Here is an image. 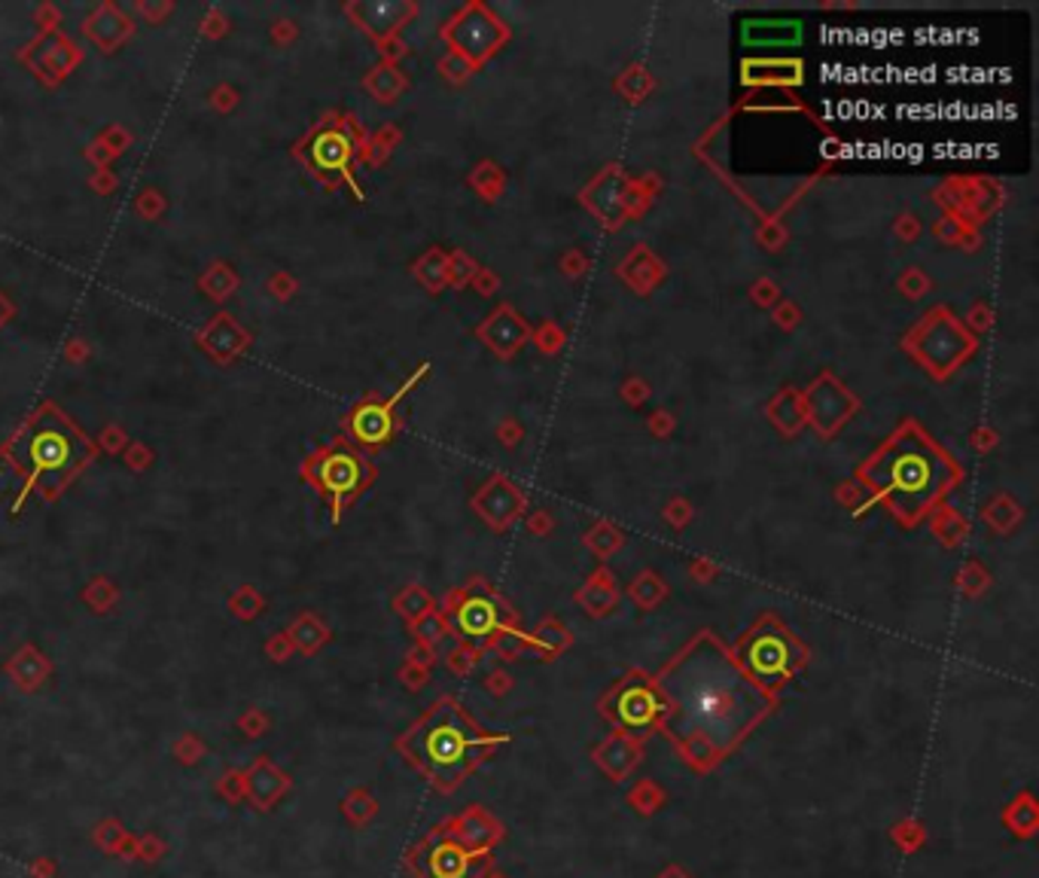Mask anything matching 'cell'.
<instances>
[{
	"instance_id": "9",
	"label": "cell",
	"mask_w": 1039,
	"mask_h": 878,
	"mask_svg": "<svg viewBox=\"0 0 1039 878\" xmlns=\"http://www.w3.org/2000/svg\"><path fill=\"white\" fill-rule=\"evenodd\" d=\"M452 622L467 641H488L497 632H503V608L485 589L476 585L467 595H461V601L452 610Z\"/></svg>"
},
{
	"instance_id": "5",
	"label": "cell",
	"mask_w": 1039,
	"mask_h": 878,
	"mask_svg": "<svg viewBox=\"0 0 1039 878\" xmlns=\"http://www.w3.org/2000/svg\"><path fill=\"white\" fill-rule=\"evenodd\" d=\"M735 662L744 668V674L760 690L771 692L781 690L783 683L802 668L805 650H802V644L795 641L793 634L783 629L781 622L765 616L738 641Z\"/></svg>"
},
{
	"instance_id": "7",
	"label": "cell",
	"mask_w": 1039,
	"mask_h": 878,
	"mask_svg": "<svg viewBox=\"0 0 1039 878\" xmlns=\"http://www.w3.org/2000/svg\"><path fill=\"white\" fill-rule=\"evenodd\" d=\"M366 461L360 455H354L348 448H333L327 455L317 461L315 467V482L317 489L324 494L333 497V504L336 510H342V504L354 497V494L360 492L363 482H366Z\"/></svg>"
},
{
	"instance_id": "14",
	"label": "cell",
	"mask_w": 1039,
	"mask_h": 878,
	"mask_svg": "<svg viewBox=\"0 0 1039 878\" xmlns=\"http://www.w3.org/2000/svg\"><path fill=\"white\" fill-rule=\"evenodd\" d=\"M802 37L799 22H744V43H795Z\"/></svg>"
},
{
	"instance_id": "8",
	"label": "cell",
	"mask_w": 1039,
	"mask_h": 878,
	"mask_svg": "<svg viewBox=\"0 0 1039 878\" xmlns=\"http://www.w3.org/2000/svg\"><path fill=\"white\" fill-rule=\"evenodd\" d=\"M354 135L348 126L342 122H329L324 129H317L308 141H305V156L315 168L317 175H350V162H354Z\"/></svg>"
},
{
	"instance_id": "1",
	"label": "cell",
	"mask_w": 1039,
	"mask_h": 878,
	"mask_svg": "<svg viewBox=\"0 0 1039 878\" xmlns=\"http://www.w3.org/2000/svg\"><path fill=\"white\" fill-rule=\"evenodd\" d=\"M665 732L699 769H711L750 736L769 714L771 696L744 674L735 657L713 634H699L659 674Z\"/></svg>"
},
{
	"instance_id": "2",
	"label": "cell",
	"mask_w": 1039,
	"mask_h": 878,
	"mask_svg": "<svg viewBox=\"0 0 1039 878\" xmlns=\"http://www.w3.org/2000/svg\"><path fill=\"white\" fill-rule=\"evenodd\" d=\"M863 480L902 522H918L954 489L958 467L921 427L906 424L872 455L863 467Z\"/></svg>"
},
{
	"instance_id": "12",
	"label": "cell",
	"mask_w": 1039,
	"mask_h": 878,
	"mask_svg": "<svg viewBox=\"0 0 1039 878\" xmlns=\"http://www.w3.org/2000/svg\"><path fill=\"white\" fill-rule=\"evenodd\" d=\"M469 855L457 842L433 845L427 855V876L431 878H467Z\"/></svg>"
},
{
	"instance_id": "13",
	"label": "cell",
	"mask_w": 1039,
	"mask_h": 878,
	"mask_svg": "<svg viewBox=\"0 0 1039 878\" xmlns=\"http://www.w3.org/2000/svg\"><path fill=\"white\" fill-rule=\"evenodd\" d=\"M637 757H641V748H637V744H634L631 738L613 736L607 744H604V748L597 750L595 760H597V766L604 769V772H610L613 778H616V781H620L622 775L629 772L631 766L637 762Z\"/></svg>"
},
{
	"instance_id": "15",
	"label": "cell",
	"mask_w": 1039,
	"mask_h": 878,
	"mask_svg": "<svg viewBox=\"0 0 1039 878\" xmlns=\"http://www.w3.org/2000/svg\"><path fill=\"white\" fill-rule=\"evenodd\" d=\"M662 799H665V793H662V790H659L653 781H641V785L631 790V802L641 808L643 815L655 811V808L662 806Z\"/></svg>"
},
{
	"instance_id": "11",
	"label": "cell",
	"mask_w": 1039,
	"mask_h": 878,
	"mask_svg": "<svg viewBox=\"0 0 1039 878\" xmlns=\"http://www.w3.org/2000/svg\"><path fill=\"white\" fill-rule=\"evenodd\" d=\"M464 34H473V40L464 47V52L476 56V59L488 56L491 49L497 47L503 37H506L503 34L501 24L494 22L488 12L479 10V7H469V10L461 16V22H457V37H464Z\"/></svg>"
},
{
	"instance_id": "10",
	"label": "cell",
	"mask_w": 1039,
	"mask_h": 878,
	"mask_svg": "<svg viewBox=\"0 0 1039 878\" xmlns=\"http://www.w3.org/2000/svg\"><path fill=\"white\" fill-rule=\"evenodd\" d=\"M424 369H427V366H420L418 373L412 375L409 382L399 387L394 397L385 399V403H363V406H357V410L350 412V422H348L350 436H354L357 443H366V445L387 443L390 434H394V406H397L399 399L406 397V391L418 382L420 375H424Z\"/></svg>"
},
{
	"instance_id": "4",
	"label": "cell",
	"mask_w": 1039,
	"mask_h": 878,
	"mask_svg": "<svg viewBox=\"0 0 1039 878\" xmlns=\"http://www.w3.org/2000/svg\"><path fill=\"white\" fill-rule=\"evenodd\" d=\"M494 744L497 738L476 727L455 702L436 704L403 741L412 762L443 790H455Z\"/></svg>"
},
{
	"instance_id": "6",
	"label": "cell",
	"mask_w": 1039,
	"mask_h": 878,
	"mask_svg": "<svg viewBox=\"0 0 1039 878\" xmlns=\"http://www.w3.org/2000/svg\"><path fill=\"white\" fill-rule=\"evenodd\" d=\"M604 711L607 717L625 732H650L662 723V714H665V704H662V696L655 690V683H646L641 678H629L622 680L616 690L610 692L607 702H604Z\"/></svg>"
},
{
	"instance_id": "3",
	"label": "cell",
	"mask_w": 1039,
	"mask_h": 878,
	"mask_svg": "<svg viewBox=\"0 0 1039 878\" xmlns=\"http://www.w3.org/2000/svg\"><path fill=\"white\" fill-rule=\"evenodd\" d=\"M3 455L22 476V494L16 501V510H19L28 492H34L40 485L52 492V489H61L70 476H77L92 457V443L77 424H70L61 415V410L47 403L16 431Z\"/></svg>"
}]
</instances>
